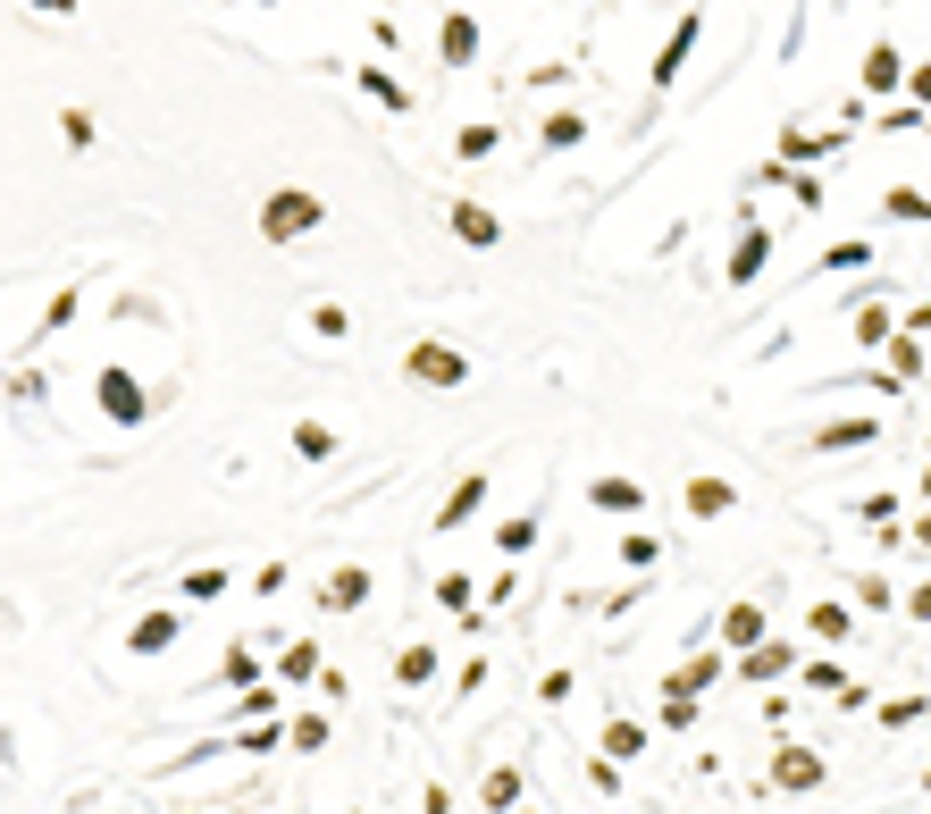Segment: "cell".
I'll list each match as a JSON object with an SVG mask.
<instances>
[{
  "mask_svg": "<svg viewBox=\"0 0 931 814\" xmlns=\"http://www.w3.org/2000/svg\"><path fill=\"white\" fill-rule=\"evenodd\" d=\"M362 93L378 101V110H412V84H403V77H386V68H362Z\"/></svg>",
  "mask_w": 931,
  "mask_h": 814,
  "instance_id": "cell-12",
  "label": "cell"
},
{
  "mask_svg": "<svg viewBox=\"0 0 931 814\" xmlns=\"http://www.w3.org/2000/svg\"><path fill=\"white\" fill-rule=\"evenodd\" d=\"M864 436H881V420L864 412V420H831V429H814V445L822 454H839V445H864Z\"/></svg>",
  "mask_w": 931,
  "mask_h": 814,
  "instance_id": "cell-10",
  "label": "cell"
},
{
  "mask_svg": "<svg viewBox=\"0 0 931 814\" xmlns=\"http://www.w3.org/2000/svg\"><path fill=\"white\" fill-rule=\"evenodd\" d=\"M362 596H370V571H336V580H327V596H320V605L336 613V605H362Z\"/></svg>",
  "mask_w": 931,
  "mask_h": 814,
  "instance_id": "cell-17",
  "label": "cell"
},
{
  "mask_svg": "<svg viewBox=\"0 0 931 814\" xmlns=\"http://www.w3.org/2000/svg\"><path fill=\"white\" fill-rule=\"evenodd\" d=\"M890 379H898V386H907V379H923V336H907V328L890 336Z\"/></svg>",
  "mask_w": 931,
  "mask_h": 814,
  "instance_id": "cell-14",
  "label": "cell"
},
{
  "mask_svg": "<svg viewBox=\"0 0 931 814\" xmlns=\"http://www.w3.org/2000/svg\"><path fill=\"white\" fill-rule=\"evenodd\" d=\"M311 328H320V336H353V311H344V303H320V311H311Z\"/></svg>",
  "mask_w": 931,
  "mask_h": 814,
  "instance_id": "cell-24",
  "label": "cell"
},
{
  "mask_svg": "<svg viewBox=\"0 0 931 814\" xmlns=\"http://www.w3.org/2000/svg\"><path fill=\"white\" fill-rule=\"evenodd\" d=\"M864 84H873V93L907 84V68H898V51H890V42H873V51H864Z\"/></svg>",
  "mask_w": 931,
  "mask_h": 814,
  "instance_id": "cell-13",
  "label": "cell"
},
{
  "mask_svg": "<svg viewBox=\"0 0 931 814\" xmlns=\"http://www.w3.org/2000/svg\"><path fill=\"white\" fill-rule=\"evenodd\" d=\"M697 26H705V9H688V18L671 26V42H664V51H655V84H671V77H680V59L697 51Z\"/></svg>",
  "mask_w": 931,
  "mask_h": 814,
  "instance_id": "cell-5",
  "label": "cell"
},
{
  "mask_svg": "<svg viewBox=\"0 0 931 814\" xmlns=\"http://www.w3.org/2000/svg\"><path fill=\"white\" fill-rule=\"evenodd\" d=\"M907 84H914V110H931V68H914Z\"/></svg>",
  "mask_w": 931,
  "mask_h": 814,
  "instance_id": "cell-32",
  "label": "cell"
},
{
  "mask_svg": "<svg viewBox=\"0 0 931 814\" xmlns=\"http://www.w3.org/2000/svg\"><path fill=\"white\" fill-rule=\"evenodd\" d=\"M596 512H638V504H647V488H638V479H596Z\"/></svg>",
  "mask_w": 931,
  "mask_h": 814,
  "instance_id": "cell-11",
  "label": "cell"
},
{
  "mask_svg": "<svg viewBox=\"0 0 931 814\" xmlns=\"http://www.w3.org/2000/svg\"><path fill=\"white\" fill-rule=\"evenodd\" d=\"M176 639V613H152V622H134V655H160Z\"/></svg>",
  "mask_w": 931,
  "mask_h": 814,
  "instance_id": "cell-18",
  "label": "cell"
},
{
  "mask_svg": "<svg viewBox=\"0 0 931 814\" xmlns=\"http://www.w3.org/2000/svg\"><path fill=\"white\" fill-rule=\"evenodd\" d=\"M856 336H864V344H890L898 328H890V311H864V320H856Z\"/></svg>",
  "mask_w": 931,
  "mask_h": 814,
  "instance_id": "cell-30",
  "label": "cell"
},
{
  "mask_svg": "<svg viewBox=\"0 0 931 814\" xmlns=\"http://www.w3.org/2000/svg\"><path fill=\"white\" fill-rule=\"evenodd\" d=\"M320 228H327V202H320V193H303V185H277L261 202V235H269V244H294V235H320Z\"/></svg>",
  "mask_w": 931,
  "mask_h": 814,
  "instance_id": "cell-1",
  "label": "cell"
},
{
  "mask_svg": "<svg viewBox=\"0 0 931 814\" xmlns=\"http://www.w3.org/2000/svg\"><path fill=\"white\" fill-rule=\"evenodd\" d=\"M638 747H647V731H638V722H613V731H605V756H613V764H629Z\"/></svg>",
  "mask_w": 931,
  "mask_h": 814,
  "instance_id": "cell-19",
  "label": "cell"
},
{
  "mask_svg": "<svg viewBox=\"0 0 931 814\" xmlns=\"http://www.w3.org/2000/svg\"><path fill=\"white\" fill-rule=\"evenodd\" d=\"M42 18H77V0H34Z\"/></svg>",
  "mask_w": 931,
  "mask_h": 814,
  "instance_id": "cell-34",
  "label": "cell"
},
{
  "mask_svg": "<svg viewBox=\"0 0 931 814\" xmlns=\"http://www.w3.org/2000/svg\"><path fill=\"white\" fill-rule=\"evenodd\" d=\"M478 504H487V471H470V479H462L454 495H445V512H437V530H462V521H470Z\"/></svg>",
  "mask_w": 931,
  "mask_h": 814,
  "instance_id": "cell-7",
  "label": "cell"
},
{
  "mask_svg": "<svg viewBox=\"0 0 931 814\" xmlns=\"http://www.w3.org/2000/svg\"><path fill=\"white\" fill-rule=\"evenodd\" d=\"M772 773L789 781V790H814V781H822V756H806V747H789V756H780Z\"/></svg>",
  "mask_w": 931,
  "mask_h": 814,
  "instance_id": "cell-16",
  "label": "cell"
},
{
  "mask_svg": "<svg viewBox=\"0 0 931 814\" xmlns=\"http://www.w3.org/2000/svg\"><path fill=\"white\" fill-rule=\"evenodd\" d=\"M814 639H848V605H814Z\"/></svg>",
  "mask_w": 931,
  "mask_h": 814,
  "instance_id": "cell-29",
  "label": "cell"
},
{
  "mask_svg": "<svg viewBox=\"0 0 931 814\" xmlns=\"http://www.w3.org/2000/svg\"><path fill=\"white\" fill-rule=\"evenodd\" d=\"M294 454H303V462H327V454H336V436H327L320 420H303V429H294Z\"/></svg>",
  "mask_w": 931,
  "mask_h": 814,
  "instance_id": "cell-20",
  "label": "cell"
},
{
  "mask_svg": "<svg viewBox=\"0 0 931 814\" xmlns=\"http://www.w3.org/2000/svg\"><path fill=\"white\" fill-rule=\"evenodd\" d=\"M756 639H763V613L756 605H730L722 613V646H756Z\"/></svg>",
  "mask_w": 931,
  "mask_h": 814,
  "instance_id": "cell-15",
  "label": "cell"
},
{
  "mask_svg": "<svg viewBox=\"0 0 931 814\" xmlns=\"http://www.w3.org/2000/svg\"><path fill=\"white\" fill-rule=\"evenodd\" d=\"M579 134H588V127H579V118H546V134H537V143H546V152H570Z\"/></svg>",
  "mask_w": 931,
  "mask_h": 814,
  "instance_id": "cell-25",
  "label": "cell"
},
{
  "mask_svg": "<svg viewBox=\"0 0 931 814\" xmlns=\"http://www.w3.org/2000/svg\"><path fill=\"white\" fill-rule=\"evenodd\" d=\"M806 689H831V697H839V689H848V672H839V663H806Z\"/></svg>",
  "mask_w": 931,
  "mask_h": 814,
  "instance_id": "cell-31",
  "label": "cell"
},
{
  "mask_svg": "<svg viewBox=\"0 0 931 814\" xmlns=\"http://www.w3.org/2000/svg\"><path fill=\"white\" fill-rule=\"evenodd\" d=\"M495 143H504V134H495V127H462V134H454V152H462V160H487Z\"/></svg>",
  "mask_w": 931,
  "mask_h": 814,
  "instance_id": "cell-23",
  "label": "cell"
},
{
  "mask_svg": "<svg viewBox=\"0 0 931 814\" xmlns=\"http://www.w3.org/2000/svg\"><path fill=\"white\" fill-rule=\"evenodd\" d=\"M907 546H931V521H914V537H907Z\"/></svg>",
  "mask_w": 931,
  "mask_h": 814,
  "instance_id": "cell-35",
  "label": "cell"
},
{
  "mask_svg": "<svg viewBox=\"0 0 931 814\" xmlns=\"http://www.w3.org/2000/svg\"><path fill=\"white\" fill-rule=\"evenodd\" d=\"M428 672H437V655H428V646H403V655H395V681H403V689L428 681Z\"/></svg>",
  "mask_w": 931,
  "mask_h": 814,
  "instance_id": "cell-22",
  "label": "cell"
},
{
  "mask_svg": "<svg viewBox=\"0 0 931 814\" xmlns=\"http://www.w3.org/2000/svg\"><path fill=\"white\" fill-rule=\"evenodd\" d=\"M772 672H789V646H763V655H747V681H772Z\"/></svg>",
  "mask_w": 931,
  "mask_h": 814,
  "instance_id": "cell-27",
  "label": "cell"
},
{
  "mask_svg": "<svg viewBox=\"0 0 931 814\" xmlns=\"http://www.w3.org/2000/svg\"><path fill=\"white\" fill-rule=\"evenodd\" d=\"M756 269H763V235H747V244L730 252V278H756Z\"/></svg>",
  "mask_w": 931,
  "mask_h": 814,
  "instance_id": "cell-28",
  "label": "cell"
},
{
  "mask_svg": "<svg viewBox=\"0 0 931 814\" xmlns=\"http://www.w3.org/2000/svg\"><path fill=\"white\" fill-rule=\"evenodd\" d=\"M143 403H152V395H143L127 370H110V379H101V412H110V420H127V429H134V420H143Z\"/></svg>",
  "mask_w": 931,
  "mask_h": 814,
  "instance_id": "cell-6",
  "label": "cell"
},
{
  "mask_svg": "<svg viewBox=\"0 0 931 814\" xmlns=\"http://www.w3.org/2000/svg\"><path fill=\"white\" fill-rule=\"evenodd\" d=\"M655 554H664V546H655V537H647V530H629V537H621V563H629V571H647V563H655Z\"/></svg>",
  "mask_w": 931,
  "mask_h": 814,
  "instance_id": "cell-26",
  "label": "cell"
},
{
  "mask_svg": "<svg viewBox=\"0 0 931 814\" xmlns=\"http://www.w3.org/2000/svg\"><path fill=\"white\" fill-rule=\"evenodd\" d=\"M445 228H454L470 252H495V244H504V219H495L487 202H454V210H445Z\"/></svg>",
  "mask_w": 931,
  "mask_h": 814,
  "instance_id": "cell-3",
  "label": "cell"
},
{
  "mask_svg": "<svg viewBox=\"0 0 931 814\" xmlns=\"http://www.w3.org/2000/svg\"><path fill=\"white\" fill-rule=\"evenodd\" d=\"M881 210H890V219H907V228H923V219H931V202H923V193H907V185L881 193Z\"/></svg>",
  "mask_w": 931,
  "mask_h": 814,
  "instance_id": "cell-21",
  "label": "cell"
},
{
  "mask_svg": "<svg viewBox=\"0 0 931 814\" xmlns=\"http://www.w3.org/2000/svg\"><path fill=\"white\" fill-rule=\"evenodd\" d=\"M907 613H914V622H931V587H914V596H907Z\"/></svg>",
  "mask_w": 931,
  "mask_h": 814,
  "instance_id": "cell-33",
  "label": "cell"
},
{
  "mask_svg": "<svg viewBox=\"0 0 931 814\" xmlns=\"http://www.w3.org/2000/svg\"><path fill=\"white\" fill-rule=\"evenodd\" d=\"M839 134H806V127H780V160H831Z\"/></svg>",
  "mask_w": 931,
  "mask_h": 814,
  "instance_id": "cell-9",
  "label": "cell"
},
{
  "mask_svg": "<svg viewBox=\"0 0 931 814\" xmlns=\"http://www.w3.org/2000/svg\"><path fill=\"white\" fill-rule=\"evenodd\" d=\"M403 370H412L419 386H462V379H470V353H454V344H412Z\"/></svg>",
  "mask_w": 931,
  "mask_h": 814,
  "instance_id": "cell-2",
  "label": "cell"
},
{
  "mask_svg": "<svg viewBox=\"0 0 931 814\" xmlns=\"http://www.w3.org/2000/svg\"><path fill=\"white\" fill-rule=\"evenodd\" d=\"M730 504H739L730 479H688V512H697V521H714V512H730Z\"/></svg>",
  "mask_w": 931,
  "mask_h": 814,
  "instance_id": "cell-8",
  "label": "cell"
},
{
  "mask_svg": "<svg viewBox=\"0 0 931 814\" xmlns=\"http://www.w3.org/2000/svg\"><path fill=\"white\" fill-rule=\"evenodd\" d=\"M437 51H445V68H470V59H478V18H470V9H445Z\"/></svg>",
  "mask_w": 931,
  "mask_h": 814,
  "instance_id": "cell-4",
  "label": "cell"
}]
</instances>
